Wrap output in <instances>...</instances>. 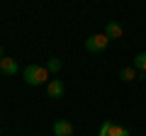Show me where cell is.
I'll return each mask as SVG.
<instances>
[{
    "mask_svg": "<svg viewBox=\"0 0 146 136\" xmlns=\"http://www.w3.org/2000/svg\"><path fill=\"white\" fill-rule=\"evenodd\" d=\"M105 37H107V39H119L122 37V24H117V22H107V24H105Z\"/></svg>",
    "mask_w": 146,
    "mask_h": 136,
    "instance_id": "8992f818",
    "label": "cell"
},
{
    "mask_svg": "<svg viewBox=\"0 0 146 136\" xmlns=\"http://www.w3.org/2000/svg\"><path fill=\"white\" fill-rule=\"evenodd\" d=\"M134 68H136V73H139V78L146 75V51H141V53L134 56Z\"/></svg>",
    "mask_w": 146,
    "mask_h": 136,
    "instance_id": "52a82bcc",
    "label": "cell"
},
{
    "mask_svg": "<svg viewBox=\"0 0 146 136\" xmlns=\"http://www.w3.org/2000/svg\"><path fill=\"white\" fill-rule=\"evenodd\" d=\"M107 44H110V39L105 37V34H93V37L85 39V49H88L90 53H100V51H105V49H107Z\"/></svg>",
    "mask_w": 146,
    "mask_h": 136,
    "instance_id": "7a4b0ae2",
    "label": "cell"
},
{
    "mask_svg": "<svg viewBox=\"0 0 146 136\" xmlns=\"http://www.w3.org/2000/svg\"><path fill=\"white\" fill-rule=\"evenodd\" d=\"M61 68H63L61 58L51 56V58H49V61H46V71H49V73H58V71H61Z\"/></svg>",
    "mask_w": 146,
    "mask_h": 136,
    "instance_id": "9c48e42d",
    "label": "cell"
},
{
    "mask_svg": "<svg viewBox=\"0 0 146 136\" xmlns=\"http://www.w3.org/2000/svg\"><path fill=\"white\" fill-rule=\"evenodd\" d=\"M49 78L46 66H36V63H29L25 66V83L27 85H44Z\"/></svg>",
    "mask_w": 146,
    "mask_h": 136,
    "instance_id": "6da1fadb",
    "label": "cell"
},
{
    "mask_svg": "<svg viewBox=\"0 0 146 136\" xmlns=\"http://www.w3.org/2000/svg\"><path fill=\"white\" fill-rule=\"evenodd\" d=\"M0 58H5V51H3V46H0Z\"/></svg>",
    "mask_w": 146,
    "mask_h": 136,
    "instance_id": "7c38bea8",
    "label": "cell"
},
{
    "mask_svg": "<svg viewBox=\"0 0 146 136\" xmlns=\"http://www.w3.org/2000/svg\"><path fill=\"white\" fill-rule=\"evenodd\" d=\"M110 136H131V134H129V129H124V126L115 124V126H112V131H110Z\"/></svg>",
    "mask_w": 146,
    "mask_h": 136,
    "instance_id": "8fae6325",
    "label": "cell"
},
{
    "mask_svg": "<svg viewBox=\"0 0 146 136\" xmlns=\"http://www.w3.org/2000/svg\"><path fill=\"white\" fill-rule=\"evenodd\" d=\"M0 71H3L5 75H17L20 73V63H17L15 58L5 56V58H0Z\"/></svg>",
    "mask_w": 146,
    "mask_h": 136,
    "instance_id": "277c9868",
    "label": "cell"
},
{
    "mask_svg": "<svg viewBox=\"0 0 146 136\" xmlns=\"http://www.w3.org/2000/svg\"><path fill=\"white\" fill-rule=\"evenodd\" d=\"M112 126H115V121H112V119H105V121H102V126H100V131H98V136H110Z\"/></svg>",
    "mask_w": 146,
    "mask_h": 136,
    "instance_id": "30bf717a",
    "label": "cell"
},
{
    "mask_svg": "<svg viewBox=\"0 0 146 136\" xmlns=\"http://www.w3.org/2000/svg\"><path fill=\"white\" fill-rule=\"evenodd\" d=\"M54 136H73V124L66 119L54 121Z\"/></svg>",
    "mask_w": 146,
    "mask_h": 136,
    "instance_id": "5b68a950",
    "label": "cell"
},
{
    "mask_svg": "<svg viewBox=\"0 0 146 136\" xmlns=\"http://www.w3.org/2000/svg\"><path fill=\"white\" fill-rule=\"evenodd\" d=\"M46 92H49V97H51V100H61L63 92H66V88H63V80H58V78L49 80V83H46Z\"/></svg>",
    "mask_w": 146,
    "mask_h": 136,
    "instance_id": "3957f363",
    "label": "cell"
},
{
    "mask_svg": "<svg viewBox=\"0 0 146 136\" xmlns=\"http://www.w3.org/2000/svg\"><path fill=\"white\" fill-rule=\"evenodd\" d=\"M119 78L124 80V83H131V80L139 78V73H136V68H134V66H129V68H122V71H119Z\"/></svg>",
    "mask_w": 146,
    "mask_h": 136,
    "instance_id": "ba28073f",
    "label": "cell"
}]
</instances>
